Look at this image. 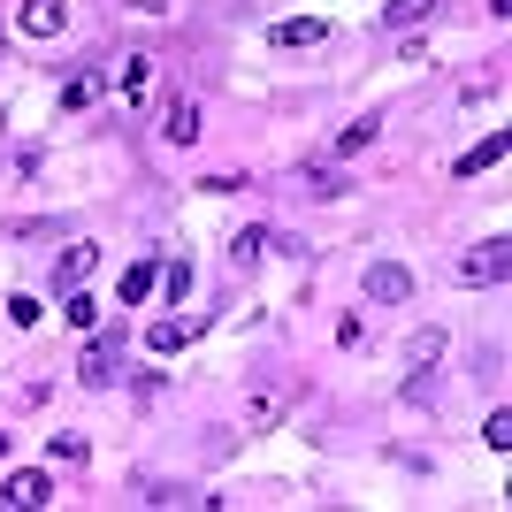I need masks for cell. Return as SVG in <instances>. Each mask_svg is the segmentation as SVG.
Instances as JSON below:
<instances>
[{"mask_svg": "<svg viewBox=\"0 0 512 512\" xmlns=\"http://www.w3.org/2000/svg\"><path fill=\"white\" fill-rule=\"evenodd\" d=\"M77 383H85V390H115V383H123V321H115L107 337H92V344H85V360H77Z\"/></svg>", "mask_w": 512, "mask_h": 512, "instance_id": "cell-1", "label": "cell"}, {"mask_svg": "<svg viewBox=\"0 0 512 512\" xmlns=\"http://www.w3.org/2000/svg\"><path fill=\"white\" fill-rule=\"evenodd\" d=\"M459 276H467V283H505V276H512V245H505V237L474 245V253L459 260Z\"/></svg>", "mask_w": 512, "mask_h": 512, "instance_id": "cell-2", "label": "cell"}, {"mask_svg": "<svg viewBox=\"0 0 512 512\" xmlns=\"http://www.w3.org/2000/svg\"><path fill=\"white\" fill-rule=\"evenodd\" d=\"M16 31H23V39H62V31H69V0H23Z\"/></svg>", "mask_w": 512, "mask_h": 512, "instance_id": "cell-3", "label": "cell"}, {"mask_svg": "<svg viewBox=\"0 0 512 512\" xmlns=\"http://www.w3.org/2000/svg\"><path fill=\"white\" fill-rule=\"evenodd\" d=\"M367 299H375V306H406V299H413V268L375 260V268H367Z\"/></svg>", "mask_w": 512, "mask_h": 512, "instance_id": "cell-4", "label": "cell"}, {"mask_svg": "<svg viewBox=\"0 0 512 512\" xmlns=\"http://www.w3.org/2000/svg\"><path fill=\"white\" fill-rule=\"evenodd\" d=\"M0 505H16V512H31V505H54V482H46L39 467H23V474H8V482H0Z\"/></svg>", "mask_w": 512, "mask_h": 512, "instance_id": "cell-5", "label": "cell"}, {"mask_svg": "<svg viewBox=\"0 0 512 512\" xmlns=\"http://www.w3.org/2000/svg\"><path fill=\"white\" fill-rule=\"evenodd\" d=\"M321 39H329L321 16H283L276 31H268V46H283V54H291V46H321Z\"/></svg>", "mask_w": 512, "mask_h": 512, "instance_id": "cell-6", "label": "cell"}, {"mask_svg": "<svg viewBox=\"0 0 512 512\" xmlns=\"http://www.w3.org/2000/svg\"><path fill=\"white\" fill-rule=\"evenodd\" d=\"M92 268H100V245H69V253L54 260V291H77Z\"/></svg>", "mask_w": 512, "mask_h": 512, "instance_id": "cell-7", "label": "cell"}, {"mask_svg": "<svg viewBox=\"0 0 512 512\" xmlns=\"http://www.w3.org/2000/svg\"><path fill=\"white\" fill-rule=\"evenodd\" d=\"M107 85H115V77H107V69H77V77H69V85H62V107H69V115H77V107L107 100Z\"/></svg>", "mask_w": 512, "mask_h": 512, "instance_id": "cell-8", "label": "cell"}, {"mask_svg": "<svg viewBox=\"0 0 512 512\" xmlns=\"http://www.w3.org/2000/svg\"><path fill=\"white\" fill-rule=\"evenodd\" d=\"M161 138H169V146H199V100H176L169 115H161Z\"/></svg>", "mask_w": 512, "mask_h": 512, "instance_id": "cell-9", "label": "cell"}, {"mask_svg": "<svg viewBox=\"0 0 512 512\" xmlns=\"http://www.w3.org/2000/svg\"><path fill=\"white\" fill-rule=\"evenodd\" d=\"M153 283H161V260H130L123 268V306H146Z\"/></svg>", "mask_w": 512, "mask_h": 512, "instance_id": "cell-10", "label": "cell"}, {"mask_svg": "<svg viewBox=\"0 0 512 512\" xmlns=\"http://www.w3.org/2000/svg\"><path fill=\"white\" fill-rule=\"evenodd\" d=\"M436 360H444V329H413V337H406V367H413V375H428Z\"/></svg>", "mask_w": 512, "mask_h": 512, "instance_id": "cell-11", "label": "cell"}, {"mask_svg": "<svg viewBox=\"0 0 512 512\" xmlns=\"http://www.w3.org/2000/svg\"><path fill=\"white\" fill-rule=\"evenodd\" d=\"M497 161H505V138H482V146L459 153V176H482V169H497Z\"/></svg>", "mask_w": 512, "mask_h": 512, "instance_id": "cell-12", "label": "cell"}, {"mask_svg": "<svg viewBox=\"0 0 512 512\" xmlns=\"http://www.w3.org/2000/svg\"><path fill=\"white\" fill-rule=\"evenodd\" d=\"M260 253H268V230H260V222H245V230L230 237V260H237V268H253Z\"/></svg>", "mask_w": 512, "mask_h": 512, "instance_id": "cell-13", "label": "cell"}, {"mask_svg": "<svg viewBox=\"0 0 512 512\" xmlns=\"http://www.w3.org/2000/svg\"><path fill=\"white\" fill-rule=\"evenodd\" d=\"M428 16H436V0H390V8H383L390 31H406V23H428Z\"/></svg>", "mask_w": 512, "mask_h": 512, "instance_id": "cell-14", "label": "cell"}, {"mask_svg": "<svg viewBox=\"0 0 512 512\" xmlns=\"http://www.w3.org/2000/svg\"><path fill=\"white\" fill-rule=\"evenodd\" d=\"M62 321L69 329H100V306H92L85 291H62Z\"/></svg>", "mask_w": 512, "mask_h": 512, "instance_id": "cell-15", "label": "cell"}, {"mask_svg": "<svg viewBox=\"0 0 512 512\" xmlns=\"http://www.w3.org/2000/svg\"><path fill=\"white\" fill-rule=\"evenodd\" d=\"M283 421V390H260L253 406H245V428H276Z\"/></svg>", "mask_w": 512, "mask_h": 512, "instance_id": "cell-16", "label": "cell"}, {"mask_svg": "<svg viewBox=\"0 0 512 512\" xmlns=\"http://www.w3.org/2000/svg\"><path fill=\"white\" fill-rule=\"evenodd\" d=\"M138 505H199V497L176 490V482H138Z\"/></svg>", "mask_w": 512, "mask_h": 512, "instance_id": "cell-17", "label": "cell"}, {"mask_svg": "<svg viewBox=\"0 0 512 512\" xmlns=\"http://www.w3.org/2000/svg\"><path fill=\"white\" fill-rule=\"evenodd\" d=\"M146 85H153V62H146V54H130V62H123V100H146Z\"/></svg>", "mask_w": 512, "mask_h": 512, "instance_id": "cell-18", "label": "cell"}, {"mask_svg": "<svg viewBox=\"0 0 512 512\" xmlns=\"http://www.w3.org/2000/svg\"><path fill=\"white\" fill-rule=\"evenodd\" d=\"M306 192L314 199H344L352 184H344V169H306Z\"/></svg>", "mask_w": 512, "mask_h": 512, "instance_id": "cell-19", "label": "cell"}, {"mask_svg": "<svg viewBox=\"0 0 512 512\" xmlns=\"http://www.w3.org/2000/svg\"><path fill=\"white\" fill-rule=\"evenodd\" d=\"M375 130H383V123H375V115H360V123H344L337 153H360V146H375Z\"/></svg>", "mask_w": 512, "mask_h": 512, "instance_id": "cell-20", "label": "cell"}, {"mask_svg": "<svg viewBox=\"0 0 512 512\" xmlns=\"http://www.w3.org/2000/svg\"><path fill=\"white\" fill-rule=\"evenodd\" d=\"M8 321H16V329H39V321H46V306L31 299V291H16V299H8Z\"/></svg>", "mask_w": 512, "mask_h": 512, "instance_id": "cell-21", "label": "cell"}, {"mask_svg": "<svg viewBox=\"0 0 512 512\" xmlns=\"http://www.w3.org/2000/svg\"><path fill=\"white\" fill-rule=\"evenodd\" d=\"M482 444H490V451H512V413H505V406L482 421Z\"/></svg>", "mask_w": 512, "mask_h": 512, "instance_id": "cell-22", "label": "cell"}, {"mask_svg": "<svg viewBox=\"0 0 512 512\" xmlns=\"http://www.w3.org/2000/svg\"><path fill=\"white\" fill-rule=\"evenodd\" d=\"M146 344H153V352H176V344H192V321H161Z\"/></svg>", "mask_w": 512, "mask_h": 512, "instance_id": "cell-23", "label": "cell"}, {"mask_svg": "<svg viewBox=\"0 0 512 512\" xmlns=\"http://www.w3.org/2000/svg\"><path fill=\"white\" fill-rule=\"evenodd\" d=\"M161 291H169V299H184V291H192V260H169V268H161Z\"/></svg>", "mask_w": 512, "mask_h": 512, "instance_id": "cell-24", "label": "cell"}, {"mask_svg": "<svg viewBox=\"0 0 512 512\" xmlns=\"http://www.w3.org/2000/svg\"><path fill=\"white\" fill-rule=\"evenodd\" d=\"M46 451H54V459H69V467H77V459H92L85 436H46Z\"/></svg>", "mask_w": 512, "mask_h": 512, "instance_id": "cell-25", "label": "cell"}, {"mask_svg": "<svg viewBox=\"0 0 512 512\" xmlns=\"http://www.w3.org/2000/svg\"><path fill=\"white\" fill-rule=\"evenodd\" d=\"M130 16H169V0H123Z\"/></svg>", "mask_w": 512, "mask_h": 512, "instance_id": "cell-26", "label": "cell"}, {"mask_svg": "<svg viewBox=\"0 0 512 512\" xmlns=\"http://www.w3.org/2000/svg\"><path fill=\"white\" fill-rule=\"evenodd\" d=\"M0 451H8V436H0Z\"/></svg>", "mask_w": 512, "mask_h": 512, "instance_id": "cell-27", "label": "cell"}]
</instances>
